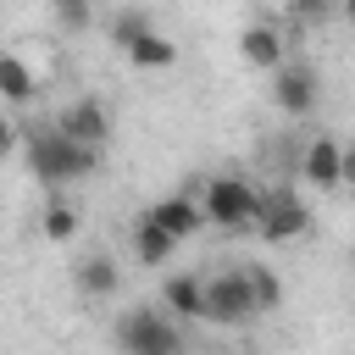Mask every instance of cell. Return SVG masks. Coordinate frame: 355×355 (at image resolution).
<instances>
[{
  "label": "cell",
  "mask_w": 355,
  "mask_h": 355,
  "mask_svg": "<svg viewBox=\"0 0 355 355\" xmlns=\"http://www.w3.org/2000/svg\"><path fill=\"white\" fill-rule=\"evenodd\" d=\"M28 166L44 189H61V183H83L94 166H100V144H78L55 128H33L28 133Z\"/></svg>",
  "instance_id": "cell-1"
},
{
  "label": "cell",
  "mask_w": 355,
  "mask_h": 355,
  "mask_svg": "<svg viewBox=\"0 0 355 355\" xmlns=\"http://www.w3.org/2000/svg\"><path fill=\"white\" fill-rule=\"evenodd\" d=\"M111 344L122 355H189L183 327L161 311V305H133L111 322Z\"/></svg>",
  "instance_id": "cell-2"
},
{
  "label": "cell",
  "mask_w": 355,
  "mask_h": 355,
  "mask_svg": "<svg viewBox=\"0 0 355 355\" xmlns=\"http://www.w3.org/2000/svg\"><path fill=\"white\" fill-rule=\"evenodd\" d=\"M266 244H288L311 227V211L305 200L288 189V183H272V189H255V222H250Z\"/></svg>",
  "instance_id": "cell-3"
},
{
  "label": "cell",
  "mask_w": 355,
  "mask_h": 355,
  "mask_svg": "<svg viewBox=\"0 0 355 355\" xmlns=\"http://www.w3.org/2000/svg\"><path fill=\"white\" fill-rule=\"evenodd\" d=\"M200 216L216 222L222 233H244L255 222V183L244 178H205V194H200Z\"/></svg>",
  "instance_id": "cell-4"
},
{
  "label": "cell",
  "mask_w": 355,
  "mask_h": 355,
  "mask_svg": "<svg viewBox=\"0 0 355 355\" xmlns=\"http://www.w3.org/2000/svg\"><path fill=\"white\" fill-rule=\"evenodd\" d=\"M261 311H255V294L244 283V266H227L216 277H205V311L200 322H216V327H250Z\"/></svg>",
  "instance_id": "cell-5"
},
{
  "label": "cell",
  "mask_w": 355,
  "mask_h": 355,
  "mask_svg": "<svg viewBox=\"0 0 355 355\" xmlns=\"http://www.w3.org/2000/svg\"><path fill=\"white\" fill-rule=\"evenodd\" d=\"M272 100L283 116H311L322 100V78L305 61H283V67H272Z\"/></svg>",
  "instance_id": "cell-6"
},
{
  "label": "cell",
  "mask_w": 355,
  "mask_h": 355,
  "mask_svg": "<svg viewBox=\"0 0 355 355\" xmlns=\"http://www.w3.org/2000/svg\"><path fill=\"white\" fill-rule=\"evenodd\" d=\"M50 128L67 133V139H78V144H105V139H111V111H105V100L78 94V100H67V105L55 111Z\"/></svg>",
  "instance_id": "cell-7"
},
{
  "label": "cell",
  "mask_w": 355,
  "mask_h": 355,
  "mask_svg": "<svg viewBox=\"0 0 355 355\" xmlns=\"http://www.w3.org/2000/svg\"><path fill=\"white\" fill-rule=\"evenodd\" d=\"M300 172H305V183H311V189L333 194V189L349 178V155H344V144H338V139H311V150H305Z\"/></svg>",
  "instance_id": "cell-8"
},
{
  "label": "cell",
  "mask_w": 355,
  "mask_h": 355,
  "mask_svg": "<svg viewBox=\"0 0 355 355\" xmlns=\"http://www.w3.org/2000/svg\"><path fill=\"white\" fill-rule=\"evenodd\" d=\"M144 216H150L161 233H172L178 244H183V239H194V233L205 227V216H200V200H194V194H166V200H155Z\"/></svg>",
  "instance_id": "cell-9"
},
{
  "label": "cell",
  "mask_w": 355,
  "mask_h": 355,
  "mask_svg": "<svg viewBox=\"0 0 355 355\" xmlns=\"http://www.w3.org/2000/svg\"><path fill=\"white\" fill-rule=\"evenodd\" d=\"M72 288H78L83 300H111V294L122 288V266H116L105 250H94V255H83V261L72 266Z\"/></svg>",
  "instance_id": "cell-10"
},
{
  "label": "cell",
  "mask_w": 355,
  "mask_h": 355,
  "mask_svg": "<svg viewBox=\"0 0 355 355\" xmlns=\"http://www.w3.org/2000/svg\"><path fill=\"white\" fill-rule=\"evenodd\" d=\"M161 311H166L172 322H200V311H205V277L172 272V277L161 283Z\"/></svg>",
  "instance_id": "cell-11"
},
{
  "label": "cell",
  "mask_w": 355,
  "mask_h": 355,
  "mask_svg": "<svg viewBox=\"0 0 355 355\" xmlns=\"http://www.w3.org/2000/svg\"><path fill=\"white\" fill-rule=\"evenodd\" d=\"M239 55H244L250 67L272 72V67H283V33H277L272 22H250V28L239 33Z\"/></svg>",
  "instance_id": "cell-12"
},
{
  "label": "cell",
  "mask_w": 355,
  "mask_h": 355,
  "mask_svg": "<svg viewBox=\"0 0 355 355\" xmlns=\"http://www.w3.org/2000/svg\"><path fill=\"white\" fill-rule=\"evenodd\" d=\"M122 55H128L133 67H144V72H166V67H178V44H172L161 28H150V33H139L133 44H122Z\"/></svg>",
  "instance_id": "cell-13"
},
{
  "label": "cell",
  "mask_w": 355,
  "mask_h": 355,
  "mask_svg": "<svg viewBox=\"0 0 355 355\" xmlns=\"http://www.w3.org/2000/svg\"><path fill=\"white\" fill-rule=\"evenodd\" d=\"M172 255H178V239L161 233L150 216H133V261L139 266H166Z\"/></svg>",
  "instance_id": "cell-14"
},
{
  "label": "cell",
  "mask_w": 355,
  "mask_h": 355,
  "mask_svg": "<svg viewBox=\"0 0 355 355\" xmlns=\"http://www.w3.org/2000/svg\"><path fill=\"white\" fill-rule=\"evenodd\" d=\"M39 94V78H33V67L17 55V50H0V100H11V105H28Z\"/></svg>",
  "instance_id": "cell-15"
},
{
  "label": "cell",
  "mask_w": 355,
  "mask_h": 355,
  "mask_svg": "<svg viewBox=\"0 0 355 355\" xmlns=\"http://www.w3.org/2000/svg\"><path fill=\"white\" fill-rule=\"evenodd\" d=\"M78 205H67V200H50L44 205V216H39V233L50 239V244H67V239H78Z\"/></svg>",
  "instance_id": "cell-16"
},
{
  "label": "cell",
  "mask_w": 355,
  "mask_h": 355,
  "mask_svg": "<svg viewBox=\"0 0 355 355\" xmlns=\"http://www.w3.org/2000/svg\"><path fill=\"white\" fill-rule=\"evenodd\" d=\"M244 283H250V294H255V311H261V316L283 305V277H277L272 266H244Z\"/></svg>",
  "instance_id": "cell-17"
},
{
  "label": "cell",
  "mask_w": 355,
  "mask_h": 355,
  "mask_svg": "<svg viewBox=\"0 0 355 355\" xmlns=\"http://www.w3.org/2000/svg\"><path fill=\"white\" fill-rule=\"evenodd\" d=\"M150 28H155V17H150L144 6H122V11L111 17V44L122 50V44H133V39H139V33H150Z\"/></svg>",
  "instance_id": "cell-18"
},
{
  "label": "cell",
  "mask_w": 355,
  "mask_h": 355,
  "mask_svg": "<svg viewBox=\"0 0 355 355\" xmlns=\"http://www.w3.org/2000/svg\"><path fill=\"white\" fill-rule=\"evenodd\" d=\"M50 6H55V22H61L67 33H83V28H89V17H94V6H89V0H50Z\"/></svg>",
  "instance_id": "cell-19"
},
{
  "label": "cell",
  "mask_w": 355,
  "mask_h": 355,
  "mask_svg": "<svg viewBox=\"0 0 355 355\" xmlns=\"http://www.w3.org/2000/svg\"><path fill=\"white\" fill-rule=\"evenodd\" d=\"M288 11H294L300 22H327V17L338 11V0H288Z\"/></svg>",
  "instance_id": "cell-20"
},
{
  "label": "cell",
  "mask_w": 355,
  "mask_h": 355,
  "mask_svg": "<svg viewBox=\"0 0 355 355\" xmlns=\"http://www.w3.org/2000/svg\"><path fill=\"white\" fill-rule=\"evenodd\" d=\"M11 144H17V128H11V122H6V116H0V155H6V150H11Z\"/></svg>",
  "instance_id": "cell-21"
}]
</instances>
